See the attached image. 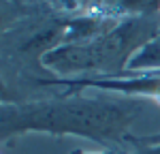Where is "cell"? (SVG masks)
Wrapping results in <instances>:
<instances>
[{
  "instance_id": "cell-1",
  "label": "cell",
  "mask_w": 160,
  "mask_h": 154,
  "mask_svg": "<svg viewBox=\"0 0 160 154\" xmlns=\"http://www.w3.org/2000/svg\"><path fill=\"white\" fill-rule=\"evenodd\" d=\"M141 111L137 103L100 101L68 96L58 101L4 105L0 111L2 141L24 133L77 135L102 146H118L128 141V128Z\"/></svg>"
},
{
  "instance_id": "cell-2",
  "label": "cell",
  "mask_w": 160,
  "mask_h": 154,
  "mask_svg": "<svg viewBox=\"0 0 160 154\" xmlns=\"http://www.w3.org/2000/svg\"><path fill=\"white\" fill-rule=\"evenodd\" d=\"M160 32L152 17H124L120 24L98 37L64 43L43 56V69L51 75H77L96 71L102 77L126 75V62L132 51Z\"/></svg>"
},
{
  "instance_id": "cell-3",
  "label": "cell",
  "mask_w": 160,
  "mask_h": 154,
  "mask_svg": "<svg viewBox=\"0 0 160 154\" xmlns=\"http://www.w3.org/2000/svg\"><path fill=\"white\" fill-rule=\"evenodd\" d=\"M47 86H62L71 94L94 88L105 92H120L126 96H149L160 103V73H126L122 77H49Z\"/></svg>"
},
{
  "instance_id": "cell-4",
  "label": "cell",
  "mask_w": 160,
  "mask_h": 154,
  "mask_svg": "<svg viewBox=\"0 0 160 154\" xmlns=\"http://www.w3.org/2000/svg\"><path fill=\"white\" fill-rule=\"evenodd\" d=\"M126 73H160V32L132 51L126 62Z\"/></svg>"
},
{
  "instance_id": "cell-5",
  "label": "cell",
  "mask_w": 160,
  "mask_h": 154,
  "mask_svg": "<svg viewBox=\"0 0 160 154\" xmlns=\"http://www.w3.org/2000/svg\"><path fill=\"white\" fill-rule=\"evenodd\" d=\"M160 11V0H122L118 13L128 17H152Z\"/></svg>"
},
{
  "instance_id": "cell-6",
  "label": "cell",
  "mask_w": 160,
  "mask_h": 154,
  "mask_svg": "<svg viewBox=\"0 0 160 154\" xmlns=\"http://www.w3.org/2000/svg\"><path fill=\"white\" fill-rule=\"evenodd\" d=\"M77 7H86L88 15H98V17H109V13L118 11L122 0H73Z\"/></svg>"
},
{
  "instance_id": "cell-7",
  "label": "cell",
  "mask_w": 160,
  "mask_h": 154,
  "mask_svg": "<svg viewBox=\"0 0 160 154\" xmlns=\"http://www.w3.org/2000/svg\"><path fill=\"white\" fill-rule=\"evenodd\" d=\"M128 141L141 148V146H158L160 143V133H154V135H143V137H128Z\"/></svg>"
},
{
  "instance_id": "cell-8",
  "label": "cell",
  "mask_w": 160,
  "mask_h": 154,
  "mask_svg": "<svg viewBox=\"0 0 160 154\" xmlns=\"http://www.w3.org/2000/svg\"><path fill=\"white\" fill-rule=\"evenodd\" d=\"M135 154H160V143L158 146H141V148H137Z\"/></svg>"
},
{
  "instance_id": "cell-9",
  "label": "cell",
  "mask_w": 160,
  "mask_h": 154,
  "mask_svg": "<svg viewBox=\"0 0 160 154\" xmlns=\"http://www.w3.org/2000/svg\"><path fill=\"white\" fill-rule=\"evenodd\" d=\"M71 154H109V152H86V150H73Z\"/></svg>"
}]
</instances>
